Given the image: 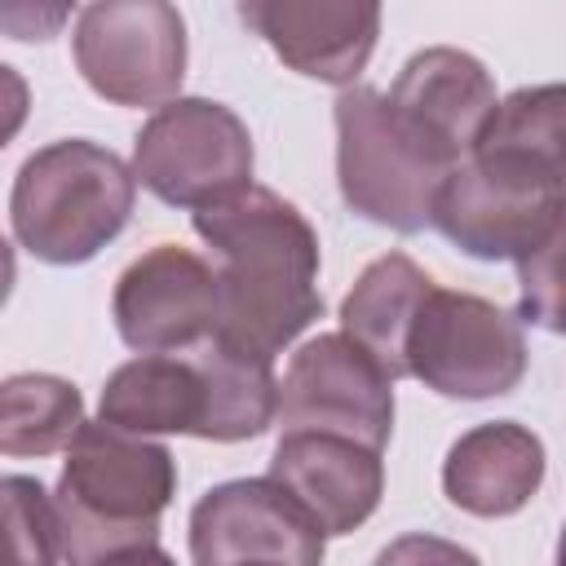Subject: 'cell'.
Returning <instances> with one entry per match:
<instances>
[{"label": "cell", "instance_id": "obj_14", "mask_svg": "<svg viewBox=\"0 0 566 566\" xmlns=\"http://www.w3.org/2000/svg\"><path fill=\"white\" fill-rule=\"evenodd\" d=\"M394 111L451 164L469 159L495 115V84L486 66L464 49H424L407 57L389 88Z\"/></svg>", "mask_w": 566, "mask_h": 566}, {"label": "cell", "instance_id": "obj_16", "mask_svg": "<svg viewBox=\"0 0 566 566\" xmlns=\"http://www.w3.org/2000/svg\"><path fill=\"white\" fill-rule=\"evenodd\" d=\"M438 283L402 252L376 256L340 301V332L354 336L394 380L407 371V340Z\"/></svg>", "mask_w": 566, "mask_h": 566}, {"label": "cell", "instance_id": "obj_4", "mask_svg": "<svg viewBox=\"0 0 566 566\" xmlns=\"http://www.w3.org/2000/svg\"><path fill=\"white\" fill-rule=\"evenodd\" d=\"M451 168L394 111L389 93L345 88L336 97V181L349 212L398 234H420L433 226V203Z\"/></svg>", "mask_w": 566, "mask_h": 566}, {"label": "cell", "instance_id": "obj_9", "mask_svg": "<svg viewBox=\"0 0 566 566\" xmlns=\"http://www.w3.org/2000/svg\"><path fill=\"white\" fill-rule=\"evenodd\" d=\"M279 429L345 433L385 451L394 433V376L345 332L305 340L279 385Z\"/></svg>", "mask_w": 566, "mask_h": 566}, {"label": "cell", "instance_id": "obj_2", "mask_svg": "<svg viewBox=\"0 0 566 566\" xmlns=\"http://www.w3.org/2000/svg\"><path fill=\"white\" fill-rule=\"evenodd\" d=\"M177 495V460L137 429L97 420L71 438L53 491L57 562H133L164 557L159 513Z\"/></svg>", "mask_w": 566, "mask_h": 566}, {"label": "cell", "instance_id": "obj_23", "mask_svg": "<svg viewBox=\"0 0 566 566\" xmlns=\"http://www.w3.org/2000/svg\"><path fill=\"white\" fill-rule=\"evenodd\" d=\"M71 9L75 0H0V31L18 44H40L66 27Z\"/></svg>", "mask_w": 566, "mask_h": 566}, {"label": "cell", "instance_id": "obj_7", "mask_svg": "<svg viewBox=\"0 0 566 566\" xmlns=\"http://www.w3.org/2000/svg\"><path fill=\"white\" fill-rule=\"evenodd\" d=\"M71 53L97 97L164 106L186 80V22L172 0H88Z\"/></svg>", "mask_w": 566, "mask_h": 566}, {"label": "cell", "instance_id": "obj_22", "mask_svg": "<svg viewBox=\"0 0 566 566\" xmlns=\"http://www.w3.org/2000/svg\"><path fill=\"white\" fill-rule=\"evenodd\" d=\"M4 517L22 562H57V504L35 478H4Z\"/></svg>", "mask_w": 566, "mask_h": 566}, {"label": "cell", "instance_id": "obj_8", "mask_svg": "<svg viewBox=\"0 0 566 566\" xmlns=\"http://www.w3.org/2000/svg\"><path fill=\"white\" fill-rule=\"evenodd\" d=\"M407 371L442 398H500L526 376V340L495 301L433 287L407 340Z\"/></svg>", "mask_w": 566, "mask_h": 566}, {"label": "cell", "instance_id": "obj_3", "mask_svg": "<svg viewBox=\"0 0 566 566\" xmlns=\"http://www.w3.org/2000/svg\"><path fill=\"white\" fill-rule=\"evenodd\" d=\"M137 172L106 146L66 137L35 150L9 195L13 239L49 265L97 256L133 217Z\"/></svg>", "mask_w": 566, "mask_h": 566}, {"label": "cell", "instance_id": "obj_21", "mask_svg": "<svg viewBox=\"0 0 566 566\" xmlns=\"http://www.w3.org/2000/svg\"><path fill=\"white\" fill-rule=\"evenodd\" d=\"M517 318L566 336V208L553 230L517 256Z\"/></svg>", "mask_w": 566, "mask_h": 566}, {"label": "cell", "instance_id": "obj_17", "mask_svg": "<svg viewBox=\"0 0 566 566\" xmlns=\"http://www.w3.org/2000/svg\"><path fill=\"white\" fill-rule=\"evenodd\" d=\"M208 416V385L190 358L142 354L111 371L102 389V420L137 433H195Z\"/></svg>", "mask_w": 566, "mask_h": 566}, {"label": "cell", "instance_id": "obj_10", "mask_svg": "<svg viewBox=\"0 0 566 566\" xmlns=\"http://www.w3.org/2000/svg\"><path fill=\"white\" fill-rule=\"evenodd\" d=\"M217 270L177 243H155L115 283L111 318L128 349L177 354L217 332Z\"/></svg>", "mask_w": 566, "mask_h": 566}, {"label": "cell", "instance_id": "obj_18", "mask_svg": "<svg viewBox=\"0 0 566 566\" xmlns=\"http://www.w3.org/2000/svg\"><path fill=\"white\" fill-rule=\"evenodd\" d=\"M195 363L208 385V416H203L199 438L243 442L270 429V420L279 416V380L265 354L208 336L203 345H195Z\"/></svg>", "mask_w": 566, "mask_h": 566}, {"label": "cell", "instance_id": "obj_24", "mask_svg": "<svg viewBox=\"0 0 566 566\" xmlns=\"http://www.w3.org/2000/svg\"><path fill=\"white\" fill-rule=\"evenodd\" d=\"M557 562L566 566V526H562V539H557Z\"/></svg>", "mask_w": 566, "mask_h": 566}, {"label": "cell", "instance_id": "obj_20", "mask_svg": "<svg viewBox=\"0 0 566 566\" xmlns=\"http://www.w3.org/2000/svg\"><path fill=\"white\" fill-rule=\"evenodd\" d=\"M478 150L517 155L566 181V84H535L509 93L495 106Z\"/></svg>", "mask_w": 566, "mask_h": 566}, {"label": "cell", "instance_id": "obj_11", "mask_svg": "<svg viewBox=\"0 0 566 566\" xmlns=\"http://www.w3.org/2000/svg\"><path fill=\"white\" fill-rule=\"evenodd\" d=\"M190 557L199 566H230V562L314 566L323 562V526L270 473L239 478L212 486L195 504Z\"/></svg>", "mask_w": 566, "mask_h": 566}, {"label": "cell", "instance_id": "obj_6", "mask_svg": "<svg viewBox=\"0 0 566 566\" xmlns=\"http://www.w3.org/2000/svg\"><path fill=\"white\" fill-rule=\"evenodd\" d=\"M137 181L172 208H208L252 186L248 124L212 97H172L155 106L133 146Z\"/></svg>", "mask_w": 566, "mask_h": 566}, {"label": "cell", "instance_id": "obj_19", "mask_svg": "<svg viewBox=\"0 0 566 566\" xmlns=\"http://www.w3.org/2000/svg\"><path fill=\"white\" fill-rule=\"evenodd\" d=\"M84 429V398L71 380L22 371L0 385V451L4 455H49L71 447Z\"/></svg>", "mask_w": 566, "mask_h": 566}, {"label": "cell", "instance_id": "obj_13", "mask_svg": "<svg viewBox=\"0 0 566 566\" xmlns=\"http://www.w3.org/2000/svg\"><path fill=\"white\" fill-rule=\"evenodd\" d=\"M270 478L292 491L323 535H349L363 526L385 491V464L376 447L318 429L283 433L270 455Z\"/></svg>", "mask_w": 566, "mask_h": 566}, {"label": "cell", "instance_id": "obj_15", "mask_svg": "<svg viewBox=\"0 0 566 566\" xmlns=\"http://www.w3.org/2000/svg\"><path fill=\"white\" fill-rule=\"evenodd\" d=\"M544 482V442L517 420H491L460 433L442 464V491L473 517H509Z\"/></svg>", "mask_w": 566, "mask_h": 566}, {"label": "cell", "instance_id": "obj_1", "mask_svg": "<svg viewBox=\"0 0 566 566\" xmlns=\"http://www.w3.org/2000/svg\"><path fill=\"white\" fill-rule=\"evenodd\" d=\"M195 234L217 256L221 340L274 358L318 314V234L305 212L270 186L195 208Z\"/></svg>", "mask_w": 566, "mask_h": 566}, {"label": "cell", "instance_id": "obj_12", "mask_svg": "<svg viewBox=\"0 0 566 566\" xmlns=\"http://www.w3.org/2000/svg\"><path fill=\"white\" fill-rule=\"evenodd\" d=\"M239 18L287 71L323 84H354L380 35V0H239Z\"/></svg>", "mask_w": 566, "mask_h": 566}, {"label": "cell", "instance_id": "obj_5", "mask_svg": "<svg viewBox=\"0 0 566 566\" xmlns=\"http://www.w3.org/2000/svg\"><path fill=\"white\" fill-rule=\"evenodd\" d=\"M566 181L500 150H473L438 190L433 226L478 261L526 256L562 217Z\"/></svg>", "mask_w": 566, "mask_h": 566}]
</instances>
